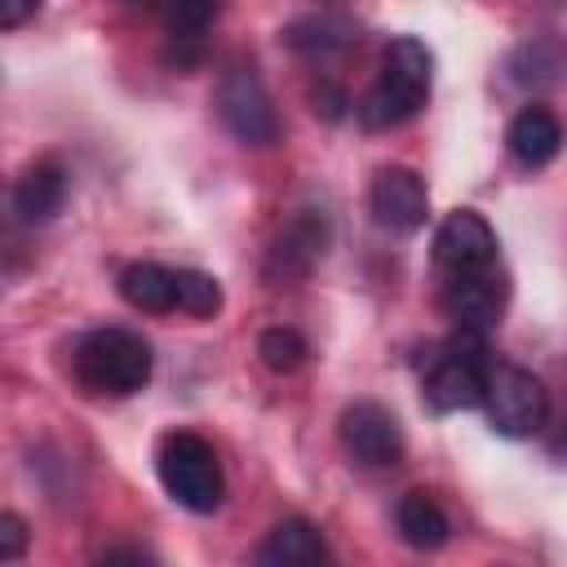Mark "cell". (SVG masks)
<instances>
[{
  "label": "cell",
  "instance_id": "2",
  "mask_svg": "<svg viewBox=\"0 0 567 567\" xmlns=\"http://www.w3.org/2000/svg\"><path fill=\"white\" fill-rule=\"evenodd\" d=\"M71 368H75V381L89 390V394H111V399H124V394H137L146 381H151V368H155V354L151 346L128 332V328H93L75 341V354H71Z\"/></svg>",
  "mask_w": 567,
  "mask_h": 567
},
{
  "label": "cell",
  "instance_id": "14",
  "mask_svg": "<svg viewBox=\"0 0 567 567\" xmlns=\"http://www.w3.org/2000/svg\"><path fill=\"white\" fill-rule=\"evenodd\" d=\"M328 558H332V549H328L323 532L315 523H306V518L275 523L270 536L257 549V563H266V567H319Z\"/></svg>",
  "mask_w": 567,
  "mask_h": 567
},
{
  "label": "cell",
  "instance_id": "11",
  "mask_svg": "<svg viewBox=\"0 0 567 567\" xmlns=\"http://www.w3.org/2000/svg\"><path fill=\"white\" fill-rule=\"evenodd\" d=\"M505 301H509V284L496 266H483V270H465V275H447V288H443V310L456 319V328H470V332H487L501 323L505 315Z\"/></svg>",
  "mask_w": 567,
  "mask_h": 567
},
{
  "label": "cell",
  "instance_id": "16",
  "mask_svg": "<svg viewBox=\"0 0 567 567\" xmlns=\"http://www.w3.org/2000/svg\"><path fill=\"white\" fill-rule=\"evenodd\" d=\"M394 527H399V536L412 545V549H439L447 536H452V523H447V514H443V505L430 496V492H408V496H399V505H394Z\"/></svg>",
  "mask_w": 567,
  "mask_h": 567
},
{
  "label": "cell",
  "instance_id": "19",
  "mask_svg": "<svg viewBox=\"0 0 567 567\" xmlns=\"http://www.w3.org/2000/svg\"><path fill=\"white\" fill-rule=\"evenodd\" d=\"M257 354H261V363H266L270 372L288 377V372H297V368L306 363L310 346H306V337H301L297 328H266V332L257 337Z\"/></svg>",
  "mask_w": 567,
  "mask_h": 567
},
{
  "label": "cell",
  "instance_id": "4",
  "mask_svg": "<svg viewBox=\"0 0 567 567\" xmlns=\"http://www.w3.org/2000/svg\"><path fill=\"white\" fill-rule=\"evenodd\" d=\"M155 470H159L164 492L190 514H213L226 496L217 447L195 430H168L155 447Z\"/></svg>",
  "mask_w": 567,
  "mask_h": 567
},
{
  "label": "cell",
  "instance_id": "3",
  "mask_svg": "<svg viewBox=\"0 0 567 567\" xmlns=\"http://www.w3.org/2000/svg\"><path fill=\"white\" fill-rule=\"evenodd\" d=\"M120 297L133 310L146 315H195L208 319L221 310V284L190 266H159V261H133L120 275Z\"/></svg>",
  "mask_w": 567,
  "mask_h": 567
},
{
  "label": "cell",
  "instance_id": "15",
  "mask_svg": "<svg viewBox=\"0 0 567 567\" xmlns=\"http://www.w3.org/2000/svg\"><path fill=\"white\" fill-rule=\"evenodd\" d=\"M509 155L523 164V168H545L558 151H563V124L554 111L545 106H523L509 124Z\"/></svg>",
  "mask_w": 567,
  "mask_h": 567
},
{
  "label": "cell",
  "instance_id": "9",
  "mask_svg": "<svg viewBox=\"0 0 567 567\" xmlns=\"http://www.w3.org/2000/svg\"><path fill=\"white\" fill-rule=\"evenodd\" d=\"M341 447L354 465L363 470H390L403 461L408 443H403V425L394 421L390 408L372 403V399H359L341 412Z\"/></svg>",
  "mask_w": 567,
  "mask_h": 567
},
{
  "label": "cell",
  "instance_id": "7",
  "mask_svg": "<svg viewBox=\"0 0 567 567\" xmlns=\"http://www.w3.org/2000/svg\"><path fill=\"white\" fill-rule=\"evenodd\" d=\"M217 115L244 146H270L279 137V120L257 66H230L217 84Z\"/></svg>",
  "mask_w": 567,
  "mask_h": 567
},
{
  "label": "cell",
  "instance_id": "12",
  "mask_svg": "<svg viewBox=\"0 0 567 567\" xmlns=\"http://www.w3.org/2000/svg\"><path fill=\"white\" fill-rule=\"evenodd\" d=\"M434 261L447 275L496 266V230L474 208H452L434 230Z\"/></svg>",
  "mask_w": 567,
  "mask_h": 567
},
{
  "label": "cell",
  "instance_id": "22",
  "mask_svg": "<svg viewBox=\"0 0 567 567\" xmlns=\"http://www.w3.org/2000/svg\"><path fill=\"white\" fill-rule=\"evenodd\" d=\"M346 93L337 89V84H319V93H315V111H323V120H341L346 115Z\"/></svg>",
  "mask_w": 567,
  "mask_h": 567
},
{
  "label": "cell",
  "instance_id": "1",
  "mask_svg": "<svg viewBox=\"0 0 567 567\" xmlns=\"http://www.w3.org/2000/svg\"><path fill=\"white\" fill-rule=\"evenodd\" d=\"M430 80H434V58L416 35H399L385 49L381 75L372 80V89L359 97L354 115L363 128L381 133V128H399L412 115H421V106L430 102Z\"/></svg>",
  "mask_w": 567,
  "mask_h": 567
},
{
  "label": "cell",
  "instance_id": "21",
  "mask_svg": "<svg viewBox=\"0 0 567 567\" xmlns=\"http://www.w3.org/2000/svg\"><path fill=\"white\" fill-rule=\"evenodd\" d=\"M35 13H40V0H0V27L4 31H18Z\"/></svg>",
  "mask_w": 567,
  "mask_h": 567
},
{
  "label": "cell",
  "instance_id": "17",
  "mask_svg": "<svg viewBox=\"0 0 567 567\" xmlns=\"http://www.w3.org/2000/svg\"><path fill=\"white\" fill-rule=\"evenodd\" d=\"M284 40H288V49H297L306 58H332L354 44V27L341 18H301L284 31Z\"/></svg>",
  "mask_w": 567,
  "mask_h": 567
},
{
  "label": "cell",
  "instance_id": "18",
  "mask_svg": "<svg viewBox=\"0 0 567 567\" xmlns=\"http://www.w3.org/2000/svg\"><path fill=\"white\" fill-rule=\"evenodd\" d=\"M213 22H217V0H168V35L177 49L199 53Z\"/></svg>",
  "mask_w": 567,
  "mask_h": 567
},
{
  "label": "cell",
  "instance_id": "10",
  "mask_svg": "<svg viewBox=\"0 0 567 567\" xmlns=\"http://www.w3.org/2000/svg\"><path fill=\"white\" fill-rule=\"evenodd\" d=\"M372 217L381 230L390 235H416L430 217V190H425V177L416 168H403V164H385L377 177H372Z\"/></svg>",
  "mask_w": 567,
  "mask_h": 567
},
{
  "label": "cell",
  "instance_id": "6",
  "mask_svg": "<svg viewBox=\"0 0 567 567\" xmlns=\"http://www.w3.org/2000/svg\"><path fill=\"white\" fill-rule=\"evenodd\" d=\"M483 408H487V421L496 425V434H505V439L540 434L549 425V412H554L545 381L518 363H492Z\"/></svg>",
  "mask_w": 567,
  "mask_h": 567
},
{
  "label": "cell",
  "instance_id": "8",
  "mask_svg": "<svg viewBox=\"0 0 567 567\" xmlns=\"http://www.w3.org/2000/svg\"><path fill=\"white\" fill-rule=\"evenodd\" d=\"M328 239H332V230H328L323 208H297V213H292V217L279 226V235L270 239L261 275H266L270 284H292V279H306V275H310V270L323 261Z\"/></svg>",
  "mask_w": 567,
  "mask_h": 567
},
{
  "label": "cell",
  "instance_id": "5",
  "mask_svg": "<svg viewBox=\"0 0 567 567\" xmlns=\"http://www.w3.org/2000/svg\"><path fill=\"white\" fill-rule=\"evenodd\" d=\"M487 372H492V354L483 346V332L461 328V337H452L447 346H439L430 354V368L421 377V394L434 412H465V408L483 403Z\"/></svg>",
  "mask_w": 567,
  "mask_h": 567
},
{
  "label": "cell",
  "instance_id": "20",
  "mask_svg": "<svg viewBox=\"0 0 567 567\" xmlns=\"http://www.w3.org/2000/svg\"><path fill=\"white\" fill-rule=\"evenodd\" d=\"M22 554H27V523L13 509H4L0 514V563H18Z\"/></svg>",
  "mask_w": 567,
  "mask_h": 567
},
{
  "label": "cell",
  "instance_id": "13",
  "mask_svg": "<svg viewBox=\"0 0 567 567\" xmlns=\"http://www.w3.org/2000/svg\"><path fill=\"white\" fill-rule=\"evenodd\" d=\"M66 204V173L53 159L31 164L18 182H13V217L22 226H44L62 213Z\"/></svg>",
  "mask_w": 567,
  "mask_h": 567
},
{
  "label": "cell",
  "instance_id": "23",
  "mask_svg": "<svg viewBox=\"0 0 567 567\" xmlns=\"http://www.w3.org/2000/svg\"><path fill=\"white\" fill-rule=\"evenodd\" d=\"M102 558H151L146 549H106Z\"/></svg>",
  "mask_w": 567,
  "mask_h": 567
}]
</instances>
